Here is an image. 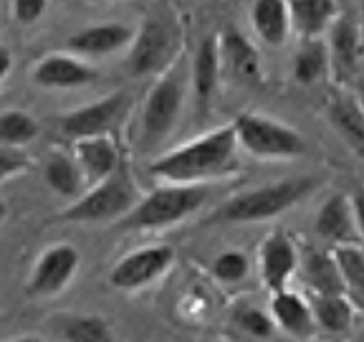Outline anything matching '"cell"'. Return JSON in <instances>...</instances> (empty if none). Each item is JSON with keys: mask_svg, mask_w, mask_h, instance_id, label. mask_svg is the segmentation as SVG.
<instances>
[{"mask_svg": "<svg viewBox=\"0 0 364 342\" xmlns=\"http://www.w3.org/2000/svg\"><path fill=\"white\" fill-rule=\"evenodd\" d=\"M271 319H273V325L286 330L294 337H306V335H311V330H314L311 307H309L296 291H289V289L273 291Z\"/></svg>", "mask_w": 364, "mask_h": 342, "instance_id": "obj_19", "label": "cell"}, {"mask_svg": "<svg viewBox=\"0 0 364 342\" xmlns=\"http://www.w3.org/2000/svg\"><path fill=\"white\" fill-rule=\"evenodd\" d=\"M129 46L132 51L129 58H127L129 71L134 76H147L170 63L172 53H175V33L165 21L149 18L134 33Z\"/></svg>", "mask_w": 364, "mask_h": 342, "instance_id": "obj_9", "label": "cell"}, {"mask_svg": "<svg viewBox=\"0 0 364 342\" xmlns=\"http://www.w3.org/2000/svg\"><path fill=\"white\" fill-rule=\"evenodd\" d=\"M233 325H238L240 330L253 337H273V332H276L271 314H263L261 309L250 307V304H238L233 309Z\"/></svg>", "mask_w": 364, "mask_h": 342, "instance_id": "obj_30", "label": "cell"}, {"mask_svg": "<svg viewBox=\"0 0 364 342\" xmlns=\"http://www.w3.org/2000/svg\"><path fill=\"white\" fill-rule=\"evenodd\" d=\"M38 135V122L28 112H11L0 114V145H11V147H23L36 140Z\"/></svg>", "mask_w": 364, "mask_h": 342, "instance_id": "obj_29", "label": "cell"}, {"mask_svg": "<svg viewBox=\"0 0 364 342\" xmlns=\"http://www.w3.org/2000/svg\"><path fill=\"white\" fill-rule=\"evenodd\" d=\"M210 190L200 182H170L159 185L122 216L119 231H152L185 221L208 200Z\"/></svg>", "mask_w": 364, "mask_h": 342, "instance_id": "obj_2", "label": "cell"}, {"mask_svg": "<svg viewBox=\"0 0 364 342\" xmlns=\"http://www.w3.org/2000/svg\"><path fill=\"white\" fill-rule=\"evenodd\" d=\"M56 337L66 342H109L114 335L107 319L91 317V314H66L58 319Z\"/></svg>", "mask_w": 364, "mask_h": 342, "instance_id": "obj_25", "label": "cell"}, {"mask_svg": "<svg viewBox=\"0 0 364 342\" xmlns=\"http://www.w3.org/2000/svg\"><path fill=\"white\" fill-rule=\"evenodd\" d=\"M46 6H48V0H13V13H16L18 23L31 26L43 16Z\"/></svg>", "mask_w": 364, "mask_h": 342, "instance_id": "obj_33", "label": "cell"}, {"mask_svg": "<svg viewBox=\"0 0 364 342\" xmlns=\"http://www.w3.org/2000/svg\"><path fill=\"white\" fill-rule=\"evenodd\" d=\"M314 325L324 327L326 332H347L354 322V304L349 302L347 294H316L311 304Z\"/></svg>", "mask_w": 364, "mask_h": 342, "instance_id": "obj_24", "label": "cell"}, {"mask_svg": "<svg viewBox=\"0 0 364 342\" xmlns=\"http://www.w3.org/2000/svg\"><path fill=\"white\" fill-rule=\"evenodd\" d=\"M316 234L321 239L334 241V244H347V241L359 244L362 228H359L357 200H349L344 195H331L316 213Z\"/></svg>", "mask_w": 364, "mask_h": 342, "instance_id": "obj_12", "label": "cell"}, {"mask_svg": "<svg viewBox=\"0 0 364 342\" xmlns=\"http://www.w3.org/2000/svg\"><path fill=\"white\" fill-rule=\"evenodd\" d=\"M220 41V66H225L235 79L243 81H258L261 79V56H258L256 46L250 43L243 33L235 28H228Z\"/></svg>", "mask_w": 364, "mask_h": 342, "instance_id": "obj_18", "label": "cell"}, {"mask_svg": "<svg viewBox=\"0 0 364 342\" xmlns=\"http://www.w3.org/2000/svg\"><path fill=\"white\" fill-rule=\"evenodd\" d=\"M76 165H79L84 182L94 185V182L107 180L112 172L119 170V150L117 145L109 140V135L99 137H84V140H76Z\"/></svg>", "mask_w": 364, "mask_h": 342, "instance_id": "obj_14", "label": "cell"}, {"mask_svg": "<svg viewBox=\"0 0 364 342\" xmlns=\"http://www.w3.org/2000/svg\"><path fill=\"white\" fill-rule=\"evenodd\" d=\"M250 23L253 31L266 46H281L289 38L291 18L284 0H256L250 8Z\"/></svg>", "mask_w": 364, "mask_h": 342, "instance_id": "obj_21", "label": "cell"}, {"mask_svg": "<svg viewBox=\"0 0 364 342\" xmlns=\"http://www.w3.org/2000/svg\"><path fill=\"white\" fill-rule=\"evenodd\" d=\"M329 122H331V127L339 132L341 140L354 150V155L364 152V114H362V104H359L357 97L339 94V97L331 99Z\"/></svg>", "mask_w": 364, "mask_h": 342, "instance_id": "obj_22", "label": "cell"}, {"mask_svg": "<svg viewBox=\"0 0 364 342\" xmlns=\"http://www.w3.org/2000/svg\"><path fill=\"white\" fill-rule=\"evenodd\" d=\"M220 41H218V33H210L200 41L193 58L195 102L203 114H208V109H210V102L215 97L218 84H220Z\"/></svg>", "mask_w": 364, "mask_h": 342, "instance_id": "obj_13", "label": "cell"}, {"mask_svg": "<svg viewBox=\"0 0 364 342\" xmlns=\"http://www.w3.org/2000/svg\"><path fill=\"white\" fill-rule=\"evenodd\" d=\"M326 46L316 38H309L294 56V79L299 84H314L326 71Z\"/></svg>", "mask_w": 364, "mask_h": 342, "instance_id": "obj_28", "label": "cell"}, {"mask_svg": "<svg viewBox=\"0 0 364 342\" xmlns=\"http://www.w3.org/2000/svg\"><path fill=\"white\" fill-rule=\"evenodd\" d=\"M31 157L23 152L21 147H11V145H0V180L18 175V172L28 170Z\"/></svg>", "mask_w": 364, "mask_h": 342, "instance_id": "obj_32", "label": "cell"}, {"mask_svg": "<svg viewBox=\"0 0 364 342\" xmlns=\"http://www.w3.org/2000/svg\"><path fill=\"white\" fill-rule=\"evenodd\" d=\"M233 132L240 147L256 157H299L306 152V142L294 127L281 125L261 114H238L233 122Z\"/></svg>", "mask_w": 364, "mask_h": 342, "instance_id": "obj_5", "label": "cell"}, {"mask_svg": "<svg viewBox=\"0 0 364 342\" xmlns=\"http://www.w3.org/2000/svg\"><path fill=\"white\" fill-rule=\"evenodd\" d=\"M316 188L314 177H289V180L271 182L263 188L248 190L243 195L230 198L220 211L210 218V223H253L279 216V213L294 208L301 198H306Z\"/></svg>", "mask_w": 364, "mask_h": 342, "instance_id": "obj_3", "label": "cell"}, {"mask_svg": "<svg viewBox=\"0 0 364 342\" xmlns=\"http://www.w3.org/2000/svg\"><path fill=\"white\" fill-rule=\"evenodd\" d=\"M43 175L48 188L63 198H76L84 188V175H81L76 160L66 157V155H53L46 160Z\"/></svg>", "mask_w": 364, "mask_h": 342, "instance_id": "obj_26", "label": "cell"}, {"mask_svg": "<svg viewBox=\"0 0 364 342\" xmlns=\"http://www.w3.org/2000/svg\"><path fill=\"white\" fill-rule=\"evenodd\" d=\"M6 216H8V205H6V200L0 198V223L6 221Z\"/></svg>", "mask_w": 364, "mask_h": 342, "instance_id": "obj_35", "label": "cell"}, {"mask_svg": "<svg viewBox=\"0 0 364 342\" xmlns=\"http://www.w3.org/2000/svg\"><path fill=\"white\" fill-rule=\"evenodd\" d=\"M296 264H299V254H296L294 241L284 234L268 236L261 249V276L271 294L286 289L296 271Z\"/></svg>", "mask_w": 364, "mask_h": 342, "instance_id": "obj_16", "label": "cell"}, {"mask_svg": "<svg viewBox=\"0 0 364 342\" xmlns=\"http://www.w3.org/2000/svg\"><path fill=\"white\" fill-rule=\"evenodd\" d=\"M304 271H306V281L316 294H344V281H341L331 254L311 251L306 256Z\"/></svg>", "mask_w": 364, "mask_h": 342, "instance_id": "obj_27", "label": "cell"}, {"mask_svg": "<svg viewBox=\"0 0 364 342\" xmlns=\"http://www.w3.org/2000/svg\"><path fill=\"white\" fill-rule=\"evenodd\" d=\"M94 79H97V71L89 63L74 56H63V53H51L41 58V63L33 68V81L46 89H76Z\"/></svg>", "mask_w": 364, "mask_h": 342, "instance_id": "obj_15", "label": "cell"}, {"mask_svg": "<svg viewBox=\"0 0 364 342\" xmlns=\"http://www.w3.org/2000/svg\"><path fill=\"white\" fill-rule=\"evenodd\" d=\"M289 8L291 28L304 38H316L336 18V0H284Z\"/></svg>", "mask_w": 364, "mask_h": 342, "instance_id": "obj_20", "label": "cell"}, {"mask_svg": "<svg viewBox=\"0 0 364 342\" xmlns=\"http://www.w3.org/2000/svg\"><path fill=\"white\" fill-rule=\"evenodd\" d=\"M182 97H185V89H182L177 68H170L167 74H162V79L149 89L142 112V140L147 147L165 142L170 137L172 127L180 117Z\"/></svg>", "mask_w": 364, "mask_h": 342, "instance_id": "obj_6", "label": "cell"}, {"mask_svg": "<svg viewBox=\"0 0 364 342\" xmlns=\"http://www.w3.org/2000/svg\"><path fill=\"white\" fill-rule=\"evenodd\" d=\"M326 61H329L331 74L339 84H349L357 79L359 66H362V36H359V26L352 18L341 16L331 21Z\"/></svg>", "mask_w": 364, "mask_h": 342, "instance_id": "obj_10", "label": "cell"}, {"mask_svg": "<svg viewBox=\"0 0 364 342\" xmlns=\"http://www.w3.org/2000/svg\"><path fill=\"white\" fill-rule=\"evenodd\" d=\"M136 203L132 177L124 170H117L102 182H94V188L71 203L66 211L58 213L63 223H104L122 218Z\"/></svg>", "mask_w": 364, "mask_h": 342, "instance_id": "obj_4", "label": "cell"}, {"mask_svg": "<svg viewBox=\"0 0 364 342\" xmlns=\"http://www.w3.org/2000/svg\"><path fill=\"white\" fill-rule=\"evenodd\" d=\"M134 31L124 23H102V26H89L79 33L68 36V48L81 56H104L114 53L132 43Z\"/></svg>", "mask_w": 364, "mask_h": 342, "instance_id": "obj_17", "label": "cell"}, {"mask_svg": "<svg viewBox=\"0 0 364 342\" xmlns=\"http://www.w3.org/2000/svg\"><path fill=\"white\" fill-rule=\"evenodd\" d=\"M235 150H238V140H235L233 125L218 127L193 142L157 157L149 165V175L165 182H198L230 170L235 165Z\"/></svg>", "mask_w": 364, "mask_h": 342, "instance_id": "obj_1", "label": "cell"}, {"mask_svg": "<svg viewBox=\"0 0 364 342\" xmlns=\"http://www.w3.org/2000/svg\"><path fill=\"white\" fill-rule=\"evenodd\" d=\"M129 109V97L122 91H114L109 97L99 99L94 104H86L61 117V132L71 140H84V137L109 135L114 127L124 120Z\"/></svg>", "mask_w": 364, "mask_h": 342, "instance_id": "obj_8", "label": "cell"}, {"mask_svg": "<svg viewBox=\"0 0 364 342\" xmlns=\"http://www.w3.org/2000/svg\"><path fill=\"white\" fill-rule=\"evenodd\" d=\"M11 66H13V56H11V51H8L6 46H0V81L6 79L8 76V71H11Z\"/></svg>", "mask_w": 364, "mask_h": 342, "instance_id": "obj_34", "label": "cell"}, {"mask_svg": "<svg viewBox=\"0 0 364 342\" xmlns=\"http://www.w3.org/2000/svg\"><path fill=\"white\" fill-rule=\"evenodd\" d=\"M213 274H215V279L225 281V284H235L248 274V259L240 251H225L213 261Z\"/></svg>", "mask_w": 364, "mask_h": 342, "instance_id": "obj_31", "label": "cell"}, {"mask_svg": "<svg viewBox=\"0 0 364 342\" xmlns=\"http://www.w3.org/2000/svg\"><path fill=\"white\" fill-rule=\"evenodd\" d=\"M79 251L68 244H56L51 249H46L38 256L31 274L28 289L38 296H51L66 289L68 281L74 279L76 269H79Z\"/></svg>", "mask_w": 364, "mask_h": 342, "instance_id": "obj_11", "label": "cell"}, {"mask_svg": "<svg viewBox=\"0 0 364 342\" xmlns=\"http://www.w3.org/2000/svg\"><path fill=\"white\" fill-rule=\"evenodd\" d=\"M175 261V249L167 244L159 246H144L136 249L127 256H122L119 261L114 264L109 271V284L114 289L134 291L142 286L152 284L154 279H159L167 269Z\"/></svg>", "mask_w": 364, "mask_h": 342, "instance_id": "obj_7", "label": "cell"}, {"mask_svg": "<svg viewBox=\"0 0 364 342\" xmlns=\"http://www.w3.org/2000/svg\"><path fill=\"white\" fill-rule=\"evenodd\" d=\"M339 276L344 281V294L349 296V302L357 309H362V296H364V254L362 246L357 241H347V244H336L331 251Z\"/></svg>", "mask_w": 364, "mask_h": 342, "instance_id": "obj_23", "label": "cell"}]
</instances>
